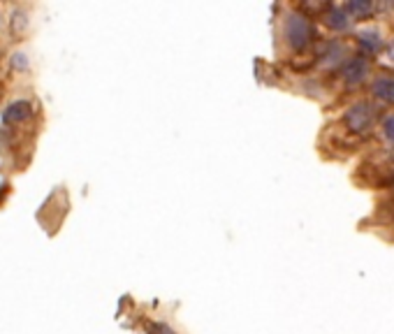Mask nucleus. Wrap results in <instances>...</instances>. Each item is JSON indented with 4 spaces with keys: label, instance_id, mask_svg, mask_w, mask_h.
I'll return each instance as SVG.
<instances>
[{
    "label": "nucleus",
    "instance_id": "ddd939ff",
    "mask_svg": "<svg viewBox=\"0 0 394 334\" xmlns=\"http://www.w3.org/2000/svg\"><path fill=\"white\" fill-rule=\"evenodd\" d=\"M14 65H17V68H28L26 54H14Z\"/></svg>",
    "mask_w": 394,
    "mask_h": 334
},
{
    "label": "nucleus",
    "instance_id": "423d86ee",
    "mask_svg": "<svg viewBox=\"0 0 394 334\" xmlns=\"http://www.w3.org/2000/svg\"><path fill=\"white\" fill-rule=\"evenodd\" d=\"M325 24L332 28V31L337 33H344L350 28V24H353V19L348 17V14L344 12V7H330L325 14Z\"/></svg>",
    "mask_w": 394,
    "mask_h": 334
},
{
    "label": "nucleus",
    "instance_id": "0eeeda50",
    "mask_svg": "<svg viewBox=\"0 0 394 334\" xmlns=\"http://www.w3.org/2000/svg\"><path fill=\"white\" fill-rule=\"evenodd\" d=\"M371 93L383 100V103H394V77L390 75H381L371 86Z\"/></svg>",
    "mask_w": 394,
    "mask_h": 334
},
{
    "label": "nucleus",
    "instance_id": "1a4fd4ad",
    "mask_svg": "<svg viewBox=\"0 0 394 334\" xmlns=\"http://www.w3.org/2000/svg\"><path fill=\"white\" fill-rule=\"evenodd\" d=\"M371 10H374V5H371V3H346V5H344V12L348 14L350 19L369 17Z\"/></svg>",
    "mask_w": 394,
    "mask_h": 334
},
{
    "label": "nucleus",
    "instance_id": "20e7f679",
    "mask_svg": "<svg viewBox=\"0 0 394 334\" xmlns=\"http://www.w3.org/2000/svg\"><path fill=\"white\" fill-rule=\"evenodd\" d=\"M35 114V107L28 103V100H14L3 110V123L5 126H21V123H26L28 119H33Z\"/></svg>",
    "mask_w": 394,
    "mask_h": 334
},
{
    "label": "nucleus",
    "instance_id": "4468645a",
    "mask_svg": "<svg viewBox=\"0 0 394 334\" xmlns=\"http://www.w3.org/2000/svg\"><path fill=\"white\" fill-rule=\"evenodd\" d=\"M388 56H390V61H394V40L390 42V49H388Z\"/></svg>",
    "mask_w": 394,
    "mask_h": 334
},
{
    "label": "nucleus",
    "instance_id": "9b49d317",
    "mask_svg": "<svg viewBox=\"0 0 394 334\" xmlns=\"http://www.w3.org/2000/svg\"><path fill=\"white\" fill-rule=\"evenodd\" d=\"M383 135L388 137L390 142H394V114L385 116V121H383Z\"/></svg>",
    "mask_w": 394,
    "mask_h": 334
},
{
    "label": "nucleus",
    "instance_id": "9d476101",
    "mask_svg": "<svg viewBox=\"0 0 394 334\" xmlns=\"http://www.w3.org/2000/svg\"><path fill=\"white\" fill-rule=\"evenodd\" d=\"M10 26H12L14 33H21V31H24V28L28 26V14H26V12H14Z\"/></svg>",
    "mask_w": 394,
    "mask_h": 334
},
{
    "label": "nucleus",
    "instance_id": "f257e3e1",
    "mask_svg": "<svg viewBox=\"0 0 394 334\" xmlns=\"http://www.w3.org/2000/svg\"><path fill=\"white\" fill-rule=\"evenodd\" d=\"M283 35H286V42L290 49L302 52V49L309 47V42L313 38V26L304 14L290 12L288 17L283 19Z\"/></svg>",
    "mask_w": 394,
    "mask_h": 334
},
{
    "label": "nucleus",
    "instance_id": "7ed1b4c3",
    "mask_svg": "<svg viewBox=\"0 0 394 334\" xmlns=\"http://www.w3.org/2000/svg\"><path fill=\"white\" fill-rule=\"evenodd\" d=\"M369 70H371V65H369L367 56H350L348 61L344 63V68H341V77H344L346 84L357 86V84H362L364 79H367Z\"/></svg>",
    "mask_w": 394,
    "mask_h": 334
},
{
    "label": "nucleus",
    "instance_id": "f8f14e48",
    "mask_svg": "<svg viewBox=\"0 0 394 334\" xmlns=\"http://www.w3.org/2000/svg\"><path fill=\"white\" fill-rule=\"evenodd\" d=\"M149 332L151 334H177V332L170 328V325H165V323H151L149 325Z\"/></svg>",
    "mask_w": 394,
    "mask_h": 334
},
{
    "label": "nucleus",
    "instance_id": "39448f33",
    "mask_svg": "<svg viewBox=\"0 0 394 334\" xmlns=\"http://www.w3.org/2000/svg\"><path fill=\"white\" fill-rule=\"evenodd\" d=\"M320 63H323V68H337V65L346 63V47L341 42H327Z\"/></svg>",
    "mask_w": 394,
    "mask_h": 334
},
{
    "label": "nucleus",
    "instance_id": "6e6552de",
    "mask_svg": "<svg viewBox=\"0 0 394 334\" xmlns=\"http://www.w3.org/2000/svg\"><path fill=\"white\" fill-rule=\"evenodd\" d=\"M357 42H360V47L364 49V54H376L381 52L383 47V35L376 31V28H369V31H362L357 35Z\"/></svg>",
    "mask_w": 394,
    "mask_h": 334
},
{
    "label": "nucleus",
    "instance_id": "f03ea898",
    "mask_svg": "<svg viewBox=\"0 0 394 334\" xmlns=\"http://www.w3.org/2000/svg\"><path fill=\"white\" fill-rule=\"evenodd\" d=\"M344 121L353 133H360V135L369 133L371 126H374V121H376V107L371 103H367V100H360V103L348 107Z\"/></svg>",
    "mask_w": 394,
    "mask_h": 334
}]
</instances>
